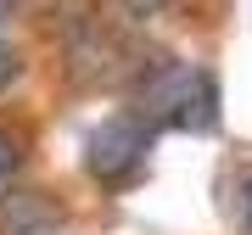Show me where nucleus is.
Instances as JSON below:
<instances>
[{
	"label": "nucleus",
	"instance_id": "f257e3e1",
	"mask_svg": "<svg viewBox=\"0 0 252 235\" xmlns=\"http://www.w3.org/2000/svg\"><path fill=\"white\" fill-rule=\"evenodd\" d=\"M135 112L152 129L213 135L219 129V79L185 56H146L135 73Z\"/></svg>",
	"mask_w": 252,
	"mask_h": 235
},
{
	"label": "nucleus",
	"instance_id": "f03ea898",
	"mask_svg": "<svg viewBox=\"0 0 252 235\" xmlns=\"http://www.w3.org/2000/svg\"><path fill=\"white\" fill-rule=\"evenodd\" d=\"M152 140H157V129L146 123L135 107L101 118V123L90 129V140H84V168H90V179L107 185V190L129 185L146 168V157H152Z\"/></svg>",
	"mask_w": 252,
	"mask_h": 235
},
{
	"label": "nucleus",
	"instance_id": "7ed1b4c3",
	"mask_svg": "<svg viewBox=\"0 0 252 235\" xmlns=\"http://www.w3.org/2000/svg\"><path fill=\"white\" fill-rule=\"evenodd\" d=\"M62 230V207L45 190H11L0 202V235H56Z\"/></svg>",
	"mask_w": 252,
	"mask_h": 235
},
{
	"label": "nucleus",
	"instance_id": "20e7f679",
	"mask_svg": "<svg viewBox=\"0 0 252 235\" xmlns=\"http://www.w3.org/2000/svg\"><path fill=\"white\" fill-rule=\"evenodd\" d=\"M17 174H23V135H11L0 123V202L17 190Z\"/></svg>",
	"mask_w": 252,
	"mask_h": 235
},
{
	"label": "nucleus",
	"instance_id": "39448f33",
	"mask_svg": "<svg viewBox=\"0 0 252 235\" xmlns=\"http://www.w3.org/2000/svg\"><path fill=\"white\" fill-rule=\"evenodd\" d=\"M118 6H124L129 17H157V11H168L174 0H118Z\"/></svg>",
	"mask_w": 252,
	"mask_h": 235
},
{
	"label": "nucleus",
	"instance_id": "423d86ee",
	"mask_svg": "<svg viewBox=\"0 0 252 235\" xmlns=\"http://www.w3.org/2000/svg\"><path fill=\"white\" fill-rule=\"evenodd\" d=\"M235 224H241V230H252V174L241 179V202H235Z\"/></svg>",
	"mask_w": 252,
	"mask_h": 235
},
{
	"label": "nucleus",
	"instance_id": "0eeeda50",
	"mask_svg": "<svg viewBox=\"0 0 252 235\" xmlns=\"http://www.w3.org/2000/svg\"><path fill=\"white\" fill-rule=\"evenodd\" d=\"M17 67H23V62H17V51H11L6 39H0V90H6L11 79H17Z\"/></svg>",
	"mask_w": 252,
	"mask_h": 235
},
{
	"label": "nucleus",
	"instance_id": "6e6552de",
	"mask_svg": "<svg viewBox=\"0 0 252 235\" xmlns=\"http://www.w3.org/2000/svg\"><path fill=\"white\" fill-rule=\"evenodd\" d=\"M11 6H17V0H0V23H6V17H11Z\"/></svg>",
	"mask_w": 252,
	"mask_h": 235
}]
</instances>
